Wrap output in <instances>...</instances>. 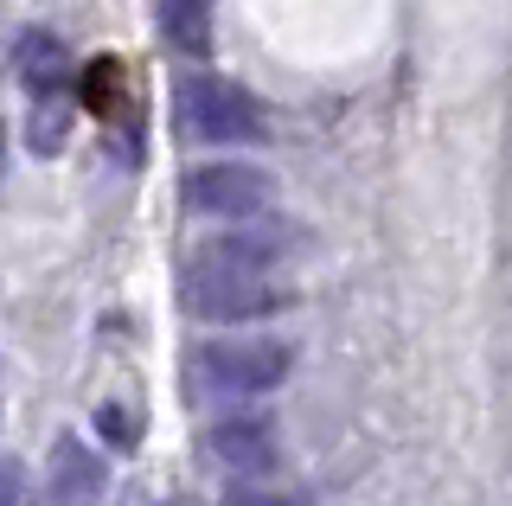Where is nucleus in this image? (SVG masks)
Masks as SVG:
<instances>
[{
	"instance_id": "obj_1",
	"label": "nucleus",
	"mask_w": 512,
	"mask_h": 506,
	"mask_svg": "<svg viewBox=\"0 0 512 506\" xmlns=\"http://www.w3.org/2000/svg\"><path fill=\"white\" fill-rule=\"evenodd\" d=\"M269 263H276V244H263V237H212L192 250L180 295L199 321H263L295 302Z\"/></svg>"
},
{
	"instance_id": "obj_2",
	"label": "nucleus",
	"mask_w": 512,
	"mask_h": 506,
	"mask_svg": "<svg viewBox=\"0 0 512 506\" xmlns=\"http://www.w3.org/2000/svg\"><path fill=\"white\" fill-rule=\"evenodd\" d=\"M173 109H180L186 135H199V141H263L269 135L256 97L218 71H186L173 84Z\"/></svg>"
},
{
	"instance_id": "obj_3",
	"label": "nucleus",
	"mask_w": 512,
	"mask_h": 506,
	"mask_svg": "<svg viewBox=\"0 0 512 506\" xmlns=\"http://www.w3.org/2000/svg\"><path fill=\"white\" fill-rule=\"evenodd\" d=\"M192 372H199L205 391L218 398H263L276 391L288 372H295V353L282 340H263V334H244V340H205L192 353Z\"/></svg>"
},
{
	"instance_id": "obj_4",
	"label": "nucleus",
	"mask_w": 512,
	"mask_h": 506,
	"mask_svg": "<svg viewBox=\"0 0 512 506\" xmlns=\"http://www.w3.org/2000/svg\"><path fill=\"white\" fill-rule=\"evenodd\" d=\"M269 199H276V180L263 167H244V161H205L186 173V205L199 218H263Z\"/></svg>"
},
{
	"instance_id": "obj_5",
	"label": "nucleus",
	"mask_w": 512,
	"mask_h": 506,
	"mask_svg": "<svg viewBox=\"0 0 512 506\" xmlns=\"http://www.w3.org/2000/svg\"><path fill=\"white\" fill-rule=\"evenodd\" d=\"M212 455L237 474H269L282 462V442H276V423L263 410H231V417L212 423Z\"/></svg>"
},
{
	"instance_id": "obj_6",
	"label": "nucleus",
	"mask_w": 512,
	"mask_h": 506,
	"mask_svg": "<svg viewBox=\"0 0 512 506\" xmlns=\"http://www.w3.org/2000/svg\"><path fill=\"white\" fill-rule=\"evenodd\" d=\"M96 500H103V462H96L84 442L64 436L52 449V474H45L39 506H96Z\"/></svg>"
},
{
	"instance_id": "obj_7",
	"label": "nucleus",
	"mask_w": 512,
	"mask_h": 506,
	"mask_svg": "<svg viewBox=\"0 0 512 506\" xmlns=\"http://www.w3.org/2000/svg\"><path fill=\"white\" fill-rule=\"evenodd\" d=\"M13 58H20V77H26L32 97H64V84H71V52H64L52 33H26Z\"/></svg>"
},
{
	"instance_id": "obj_8",
	"label": "nucleus",
	"mask_w": 512,
	"mask_h": 506,
	"mask_svg": "<svg viewBox=\"0 0 512 506\" xmlns=\"http://www.w3.org/2000/svg\"><path fill=\"white\" fill-rule=\"evenodd\" d=\"M160 33L180 45V52H205V45H212L205 0H160Z\"/></svg>"
},
{
	"instance_id": "obj_9",
	"label": "nucleus",
	"mask_w": 512,
	"mask_h": 506,
	"mask_svg": "<svg viewBox=\"0 0 512 506\" xmlns=\"http://www.w3.org/2000/svg\"><path fill=\"white\" fill-rule=\"evenodd\" d=\"M64 129H71V103H64V97H39L26 141H32L39 154H58V148H64Z\"/></svg>"
},
{
	"instance_id": "obj_10",
	"label": "nucleus",
	"mask_w": 512,
	"mask_h": 506,
	"mask_svg": "<svg viewBox=\"0 0 512 506\" xmlns=\"http://www.w3.org/2000/svg\"><path fill=\"white\" fill-rule=\"evenodd\" d=\"M224 506H308V500H295V494H269V487H231V494H224Z\"/></svg>"
},
{
	"instance_id": "obj_11",
	"label": "nucleus",
	"mask_w": 512,
	"mask_h": 506,
	"mask_svg": "<svg viewBox=\"0 0 512 506\" xmlns=\"http://www.w3.org/2000/svg\"><path fill=\"white\" fill-rule=\"evenodd\" d=\"M0 506H20V468L0 462Z\"/></svg>"
},
{
	"instance_id": "obj_12",
	"label": "nucleus",
	"mask_w": 512,
	"mask_h": 506,
	"mask_svg": "<svg viewBox=\"0 0 512 506\" xmlns=\"http://www.w3.org/2000/svg\"><path fill=\"white\" fill-rule=\"evenodd\" d=\"M103 430L116 436V442H135V430H128V417H122V410H103Z\"/></svg>"
}]
</instances>
